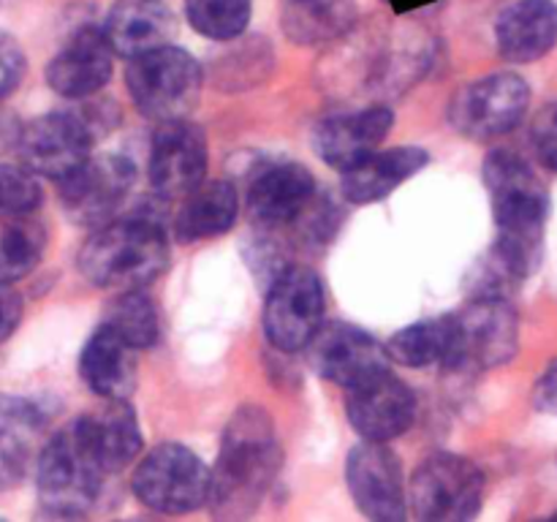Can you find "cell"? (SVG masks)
<instances>
[{
    "label": "cell",
    "mask_w": 557,
    "mask_h": 522,
    "mask_svg": "<svg viewBox=\"0 0 557 522\" xmlns=\"http://www.w3.org/2000/svg\"><path fill=\"white\" fill-rule=\"evenodd\" d=\"M484 185L498 228L490 250L493 281L520 283L542 264L549 215L547 185L525 158L511 150H493L484 158Z\"/></svg>",
    "instance_id": "cell-1"
},
{
    "label": "cell",
    "mask_w": 557,
    "mask_h": 522,
    "mask_svg": "<svg viewBox=\"0 0 557 522\" xmlns=\"http://www.w3.org/2000/svg\"><path fill=\"white\" fill-rule=\"evenodd\" d=\"M283 449L270 413L243 406L228 419L210 478V506L218 520H245L253 514L275 484Z\"/></svg>",
    "instance_id": "cell-2"
},
{
    "label": "cell",
    "mask_w": 557,
    "mask_h": 522,
    "mask_svg": "<svg viewBox=\"0 0 557 522\" xmlns=\"http://www.w3.org/2000/svg\"><path fill=\"white\" fill-rule=\"evenodd\" d=\"M166 232L150 217H123L92 228L79 250V272L98 288H141L169 270Z\"/></svg>",
    "instance_id": "cell-3"
},
{
    "label": "cell",
    "mask_w": 557,
    "mask_h": 522,
    "mask_svg": "<svg viewBox=\"0 0 557 522\" xmlns=\"http://www.w3.org/2000/svg\"><path fill=\"white\" fill-rule=\"evenodd\" d=\"M103 468L85 417L54 433L41 446L36 468L38 500L49 514L79 517L98 500L103 487Z\"/></svg>",
    "instance_id": "cell-4"
},
{
    "label": "cell",
    "mask_w": 557,
    "mask_h": 522,
    "mask_svg": "<svg viewBox=\"0 0 557 522\" xmlns=\"http://www.w3.org/2000/svg\"><path fill=\"white\" fill-rule=\"evenodd\" d=\"M520 348V319L500 294H482L449 315L446 370L484 373L509 362Z\"/></svg>",
    "instance_id": "cell-5"
},
{
    "label": "cell",
    "mask_w": 557,
    "mask_h": 522,
    "mask_svg": "<svg viewBox=\"0 0 557 522\" xmlns=\"http://www.w3.org/2000/svg\"><path fill=\"white\" fill-rule=\"evenodd\" d=\"M125 85L131 101L145 117L166 123L194 112L205 85V71L194 54L169 44L131 60L125 69Z\"/></svg>",
    "instance_id": "cell-6"
},
{
    "label": "cell",
    "mask_w": 557,
    "mask_h": 522,
    "mask_svg": "<svg viewBox=\"0 0 557 522\" xmlns=\"http://www.w3.org/2000/svg\"><path fill=\"white\" fill-rule=\"evenodd\" d=\"M212 471L183 444H158L134 468L136 500L158 514H188L210 500Z\"/></svg>",
    "instance_id": "cell-7"
},
{
    "label": "cell",
    "mask_w": 557,
    "mask_h": 522,
    "mask_svg": "<svg viewBox=\"0 0 557 522\" xmlns=\"http://www.w3.org/2000/svg\"><path fill=\"white\" fill-rule=\"evenodd\" d=\"M484 473L468 457L435 451L411 476V511L422 522H466L479 514Z\"/></svg>",
    "instance_id": "cell-8"
},
{
    "label": "cell",
    "mask_w": 557,
    "mask_h": 522,
    "mask_svg": "<svg viewBox=\"0 0 557 522\" xmlns=\"http://www.w3.org/2000/svg\"><path fill=\"white\" fill-rule=\"evenodd\" d=\"M324 283L310 266L292 264L272 281L264 304V335L277 351H302L324 326Z\"/></svg>",
    "instance_id": "cell-9"
},
{
    "label": "cell",
    "mask_w": 557,
    "mask_h": 522,
    "mask_svg": "<svg viewBox=\"0 0 557 522\" xmlns=\"http://www.w3.org/2000/svg\"><path fill=\"white\" fill-rule=\"evenodd\" d=\"M531 107V87L520 74L500 71L471 82L455 96L449 109L451 125L473 141H493L509 134Z\"/></svg>",
    "instance_id": "cell-10"
},
{
    "label": "cell",
    "mask_w": 557,
    "mask_h": 522,
    "mask_svg": "<svg viewBox=\"0 0 557 522\" xmlns=\"http://www.w3.org/2000/svg\"><path fill=\"white\" fill-rule=\"evenodd\" d=\"M346 484L357 509L368 520L403 522L408 517L403 462L381 440H362L348 451Z\"/></svg>",
    "instance_id": "cell-11"
},
{
    "label": "cell",
    "mask_w": 557,
    "mask_h": 522,
    "mask_svg": "<svg viewBox=\"0 0 557 522\" xmlns=\"http://www.w3.org/2000/svg\"><path fill=\"white\" fill-rule=\"evenodd\" d=\"M136 169L123 156L90 158L60 183V204L79 226L98 228L114 221L134 188Z\"/></svg>",
    "instance_id": "cell-12"
},
{
    "label": "cell",
    "mask_w": 557,
    "mask_h": 522,
    "mask_svg": "<svg viewBox=\"0 0 557 522\" xmlns=\"http://www.w3.org/2000/svg\"><path fill=\"white\" fill-rule=\"evenodd\" d=\"M92 128L82 114L49 112L30 120L20 134V158L33 174L63 183L90 161Z\"/></svg>",
    "instance_id": "cell-13"
},
{
    "label": "cell",
    "mask_w": 557,
    "mask_h": 522,
    "mask_svg": "<svg viewBox=\"0 0 557 522\" xmlns=\"http://www.w3.org/2000/svg\"><path fill=\"white\" fill-rule=\"evenodd\" d=\"M207 174V136L188 117L166 120L152 134L147 177L161 199H185Z\"/></svg>",
    "instance_id": "cell-14"
},
{
    "label": "cell",
    "mask_w": 557,
    "mask_h": 522,
    "mask_svg": "<svg viewBox=\"0 0 557 522\" xmlns=\"http://www.w3.org/2000/svg\"><path fill=\"white\" fill-rule=\"evenodd\" d=\"M346 417L362 440L400 438L417 419V395L389 368L346 389Z\"/></svg>",
    "instance_id": "cell-15"
},
{
    "label": "cell",
    "mask_w": 557,
    "mask_h": 522,
    "mask_svg": "<svg viewBox=\"0 0 557 522\" xmlns=\"http://www.w3.org/2000/svg\"><path fill=\"white\" fill-rule=\"evenodd\" d=\"M315 199V179L308 166L297 161H272L250 179L248 212L267 228L297 226Z\"/></svg>",
    "instance_id": "cell-16"
},
{
    "label": "cell",
    "mask_w": 557,
    "mask_h": 522,
    "mask_svg": "<svg viewBox=\"0 0 557 522\" xmlns=\"http://www.w3.org/2000/svg\"><path fill=\"white\" fill-rule=\"evenodd\" d=\"M308 348L315 373L343 389L389 368L386 346L354 324L321 326Z\"/></svg>",
    "instance_id": "cell-17"
},
{
    "label": "cell",
    "mask_w": 557,
    "mask_h": 522,
    "mask_svg": "<svg viewBox=\"0 0 557 522\" xmlns=\"http://www.w3.org/2000/svg\"><path fill=\"white\" fill-rule=\"evenodd\" d=\"M114 49L109 47L103 30L82 27L65 41V47L49 60L47 85L58 96L79 101L96 96L112 79Z\"/></svg>",
    "instance_id": "cell-18"
},
{
    "label": "cell",
    "mask_w": 557,
    "mask_h": 522,
    "mask_svg": "<svg viewBox=\"0 0 557 522\" xmlns=\"http://www.w3.org/2000/svg\"><path fill=\"white\" fill-rule=\"evenodd\" d=\"M395 125L389 107H368L357 112H343L315 125L313 147L330 166L346 172L348 166L379 150Z\"/></svg>",
    "instance_id": "cell-19"
},
{
    "label": "cell",
    "mask_w": 557,
    "mask_h": 522,
    "mask_svg": "<svg viewBox=\"0 0 557 522\" xmlns=\"http://www.w3.org/2000/svg\"><path fill=\"white\" fill-rule=\"evenodd\" d=\"M101 30L114 54L134 60L169 47L177 33V20L161 0H117Z\"/></svg>",
    "instance_id": "cell-20"
},
{
    "label": "cell",
    "mask_w": 557,
    "mask_h": 522,
    "mask_svg": "<svg viewBox=\"0 0 557 522\" xmlns=\"http://www.w3.org/2000/svg\"><path fill=\"white\" fill-rule=\"evenodd\" d=\"M498 54L509 63H533L557 44L555 0H515L495 20Z\"/></svg>",
    "instance_id": "cell-21"
},
{
    "label": "cell",
    "mask_w": 557,
    "mask_h": 522,
    "mask_svg": "<svg viewBox=\"0 0 557 522\" xmlns=\"http://www.w3.org/2000/svg\"><path fill=\"white\" fill-rule=\"evenodd\" d=\"M430 152L422 147H389L375 150L343 172V196L351 204H375L395 194L403 183L422 172Z\"/></svg>",
    "instance_id": "cell-22"
},
{
    "label": "cell",
    "mask_w": 557,
    "mask_h": 522,
    "mask_svg": "<svg viewBox=\"0 0 557 522\" xmlns=\"http://www.w3.org/2000/svg\"><path fill=\"white\" fill-rule=\"evenodd\" d=\"M44 417L30 400L0 391V493L16 487L41 455Z\"/></svg>",
    "instance_id": "cell-23"
},
{
    "label": "cell",
    "mask_w": 557,
    "mask_h": 522,
    "mask_svg": "<svg viewBox=\"0 0 557 522\" xmlns=\"http://www.w3.org/2000/svg\"><path fill=\"white\" fill-rule=\"evenodd\" d=\"M79 375L98 397L128 400L136 386V348L101 324L82 348Z\"/></svg>",
    "instance_id": "cell-24"
},
{
    "label": "cell",
    "mask_w": 557,
    "mask_h": 522,
    "mask_svg": "<svg viewBox=\"0 0 557 522\" xmlns=\"http://www.w3.org/2000/svg\"><path fill=\"white\" fill-rule=\"evenodd\" d=\"M239 217V194L226 179H205L183 199L174 217V237L180 243H205L226 234Z\"/></svg>",
    "instance_id": "cell-25"
},
{
    "label": "cell",
    "mask_w": 557,
    "mask_h": 522,
    "mask_svg": "<svg viewBox=\"0 0 557 522\" xmlns=\"http://www.w3.org/2000/svg\"><path fill=\"white\" fill-rule=\"evenodd\" d=\"M90 430L92 446L101 457L107 473H117L128 468L141 455V427L128 400H109L107 408L92 413H82Z\"/></svg>",
    "instance_id": "cell-26"
},
{
    "label": "cell",
    "mask_w": 557,
    "mask_h": 522,
    "mask_svg": "<svg viewBox=\"0 0 557 522\" xmlns=\"http://www.w3.org/2000/svg\"><path fill=\"white\" fill-rule=\"evenodd\" d=\"M357 20L354 0H292L283 11V27L297 44H324L348 33Z\"/></svg>",
    "instance_id": "cell-27"
},
{
    "label": "cell",
    "mask_w": 557,
    "mask_h": 522,
    "mask_svg": "<svg viewBox=\"0 0 557 522\" xmlns=\"http://www.w3.org/2000/svg\"><path fill=\"white\" fill-rule=\"evenodd\" d=\"M386 353H389L392 362L403 364V368L422 370L444 364L446 353H449V315L403 326L400 332L389 337Z\"/></svg>",
    "instance_id": "cell-28"
},
{
    "label": "cell",
    "mask_w": 557,
    "mask_h": 522,
    "mask_svg": "<svg viewBox=\"0 0 557 522\" xmlns=\"http://www.w3.org/2000/svg\"><path fill=\"white\" fill-rule=\"evenodd\" d=\"M47 248V228L33 215L5 217L0 232V281L16 283L30 275Z\"/></svg>",
    "instance_id": "cell-29"
},
{
    "label": "cell",
    "mask_w": 557,
    "mask_h": 522,
    "mask_svg": "<svg viewBox=\"0 0 557 522\" xmlns=\"http://www.w3.org/2000/svg\"><path fill=\"white\" fill-rule=\"evenodd\" d=\"M103 324L112 332H117L136 351L152 348L158 343V337H161V319H158L156 302L147 294H141L139 288L120 291L109 302Z\"/></svg>",
    "instance_id": "cell-30"
},
{
    "label": "cell",
    "mask_w": 557,
    "mask_h": 522,
    "mask_svg": "<svg viewBox=\"0 0 557 522\" xmlns=\"http://www.w3.org/2000/svg\"><path fill=\"white\" fill-rule=\"evenodd\" d=\"M250 0H185V16L210 41H237L250 22Z\"/></svg>",
    "instance_id": "cell-31"
},
{
    "label": "cell",
    "mask_w": 557,
    "mask_h": 522,
    "mask_svg": "<svg viewBox=\"0 0 557 522\" xmlns=\"http://www.w3.org/2000/svg\"><path fill=\"white\" fill-rule=\"evenodd\" d=\"M41 185L27 166L0 163V215H33L41 207Z\"/></svg>",
    "instance_id": "cell-32"
},
{
    "label": "cell",
    "mask_w": 557,
    "mask_h": 522,
    "mask_svg": "<svg viewBox=\"0 0 557 522\" xmlns=\"http://www.w3.org/2000/svg\"><path fill=\"white\" fill-rule=\"evenodd\" d=\"M25 69H27V58L22 52L20 41L9 33L0 30V103L22 85L25 79Z\"/></svg>",
    "instance_id": "cell-33"
},
{
    "label": "cell",
    "mask_w": 557,
    "mask_h": 522,
    "mask_svg": "<svg viewBox=\"0 0 557 522\" xmlns=\"http://www.w3.org/2000/svg\"><path fill=\"white\" fill-rule=\"evenodd\" d=\"M533 145H536L539 161H542L549 172H557V107L536 125Z\"/></svg>",
    "instance_id": "cell-34"
},
{
    "label": "cell",
    "mask_w": 557,
    "mask_h": 522,
    "mask_svg": "<svg viewBox=\"0 0 557 522\" xmlns=\"http://www.w3.org/2000/svg\"><path fill=\"white\" fill-rule=\"evenodd\" d=\"M22 321V297L11 283L0 281V343L9 340Z\"/></svg>",
    "instance_id": "cell-35"
},
{
    "label": "cell",
    "mask_w": 557,
    "mask_h": 522,
    "mask_svg": "<svg viewBox=\"0 0 557 522\" xmlns=\"http://www.w3.org/2000/svg\"><path fill=\"white\" fill-rule=\"evenodd\" d=\"M533 402H536L539 411L557 417V362L549 364V368L539 375L536 389H533Z\"/></svg>",
    "instance_id": "cell-36"
},
{
    "label": "cell",
    "mask_w": 557,
    "mask_h": 522,
    "mask_svg": "<svg viewBox=\"0 0 557 522\" xmlns=\"http://www.w3.org/2000/svg\"><path fill=\"white\" fill-rule=\"evenodd\" d=\"M555 517H557V514H555Z\"/></svg>",
    "instance_id": "cell-37"
}]
</instances>
